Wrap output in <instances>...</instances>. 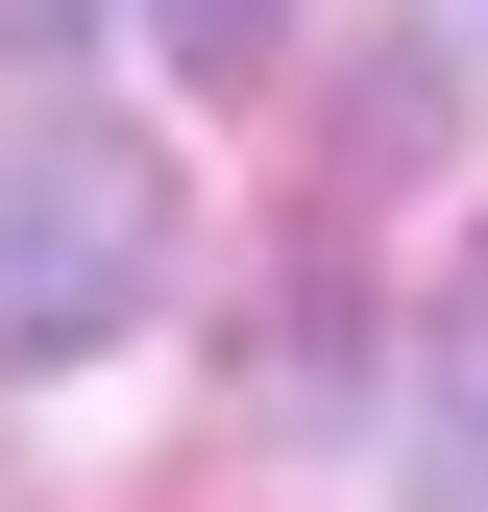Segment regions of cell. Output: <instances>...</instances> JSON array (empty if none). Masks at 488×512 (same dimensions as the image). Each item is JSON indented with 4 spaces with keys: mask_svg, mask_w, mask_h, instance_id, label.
Returning a JSON list of instances; mask_svg holds the SVG:
<instances>
[{
    "mask_svg": "<svg viewBox=\"0 0 488 512\" xmlns=\"http://www.w3.org/2000/svg\"><path fill=\"white\" fill-rule=\"evenodd\" d=\"M415 488L488 512V269H464V317H440V391H415Z\"/></svg>",
    "mask_w": 488,
    "mask_h": 512,
    "instance_id": "2",
    "label": "cell"
},
{
    "mask_svg": "<svg viewBox=\"0 0 488 512\" xmlns=\"http://www.w3.org/2000/svg\"><path fill=\"white\" fill-rule=\"evenodd\" d=\"M147 269H171V171H147V122L25 98V122H0V342L74 366V342L147 317Z\"/></svg>",
    "mask_w": 488,
    "mask_h": 512,
    "instance_id": "1",
    "label": "cell"
},
{
    "mask_svg": "<svg viewBox=\"0 0 488 512\" xmlns=\"http://www.w3.org/2000/svg\"><path fill=\"white\" fill-rule=\"evenodd\" d=\"M147 49L220 98V74H269V49H293V0H147Z\"/></svg>",
    "mask_w": 488,
    "mask_h": 512,
    "instance_id": "3",
    "label": "cell"
},
{
    "mask_svg": "<svg viewBox=\"0 0 488 512\" xmlns=\"http://www.w3.org/2000/svg\"><path fill=\"white\" fill-rule=\"evenodd\" d=\"M440 25H464V49H488V0H440Z\"/></svg>",
    "mask_w": 488,
    "mask_h": 512,
    "instance_id": "4",
    "label": "cell"
}]
</instances>
